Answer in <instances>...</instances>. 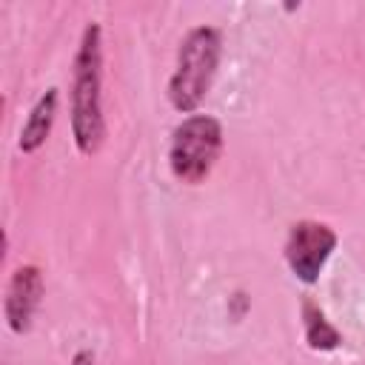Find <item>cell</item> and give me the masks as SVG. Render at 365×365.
I'll list each match as a JSON object with an SVG mask.
<instances>
[{"label":"cell","mask_w":365,"mask_h":365,"mask_svg":"<svg viewBox=\"0 0 365 365\" xmlns=\"http://www.w3.org/2000/svg\"><path fill=\"white\" fill-rule=\"evenodd\" d=\"M100 26L88 23L83 29V40L74 57V77H71V131L77 151L91 157L100 151L106 140V117L100 103L103 88V43Z\"/></svg>","instance_id":"1"},{"label":"cell","mask_w":365,"mask_h":365,"mask_svg":"<svg viewBox=\"0 0 365 365\" xmlns=\"http://www.w3.org/2000/svg\"><path fill=\"white\" fill-rule=\"evenodd\" d=\"M220 54H222V37L214 26H197L182 37L177 51V66L168 80V100L177 111L188 114L205 100L217 77Z\"/></svg>","instance_id":"2"},{"label":"cell","mask_w":365,"mask_h":365,"mask_svg":"<svg viewBox=\"0 0 365 365\" xmlns=\"http://www.w3.org/2000/svg\"><path fill=\"white\" fill-rule=\"evenodd\" d=\"M220 151H222V125L208 114H191L171 134L168 163L177 180L197 185L211 174Z\"/></svg>","instance_id":"3"},{"label":"cell","mask_w":365,"mask_h":365,"mask_svg":"<svg viewBox=\"0 0 365 365\" xmlns=\"http://www.w3.org/2000/svg\"><path fill=\"white\" fill-rule=\"evenodd\" d=\"M334 248H336V231L331 225L317 220H302L291 225L285 242V262L299 282L314 285Z\"/></svg>","instance_id":"4"},{"label":"cell","mask_w":365,"mask_h":365,"mask_svg":"<svg viewBox=\"0 0 365 365\" xmlns=\"http://www.w3.org/2000/svg\"><path fill=\"white\" fill-rule=\"evenodd\" d=\"M40 297H43V271L37 265H20L6 288V319L14 334H26L31 328Z\"/></svg>","instance_id":"5"},{"label":"cell","mask_w":365,"mask_h":365,"mask_svg":"<svg viewBox=\"0 0 365 365\" xmlns=\"http://www.w3.org/2000/svg\"><path fill=\"white\" fill-rule=\"evenodd\" d=\"M57 88H46V94H40V100L34 103L23 131H20V151L23 154H34L51 134L54 117H57Z\"/></svg>","instance_id":"6"},{"label":"cell","mask_w":365,"mask_h":365,"mask_svg":"<svg viewBox=\"0 0 365 365\" xmlns=\"http://www.w3.org/2000/svg\"><path fill=\"white\" fill-rule=\"evenodd\" d=\"M302 322H305V342L311 351H334L339 348V331L325 319L322 308L314 299H302Z\"/></svg>","instance_id":"7"},{"label":"cell","mask_w":365,"mask_h":365,"mask_svg":"<svg viewBox=\"0 0 365 365\" xmlns=\"http://www.w3.org/2000/svg\"><path fill=\"white\" fill-rule=\"evenodd\" d=\"M71 365H94V354H91L88 348H83V351H77V354H74Z\"/></svg>","instance_id":"8"}]
</instances>
